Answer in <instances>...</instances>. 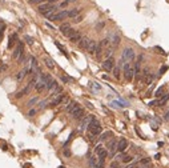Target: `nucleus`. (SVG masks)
Wrapping results in <instances>:
<instances>
[{"label":"nucleus","mask_w":169,"mask_h":168,"mask_svg":"<svg viewBox=\"0 0 169 168\" xmlns=\"http://www.w3.org/2000/svg\"><path fill=\"white\" fill-rule=\"evenodd\" d=\"M67 17H68V11H60L59 13L52 15L49 17V20H52V22H59V20H64Z\"/></svg>","instance_id":"6e6552de"},{"label":"nucleus","mask_w":169,"mask_h":168,"mask_svg":"<svg viewBox=\"0 0 169 168\" xmlns=\"http://www.w3.org/2000/svg\"><path fill=\"white\" fill-rule=\"evenodd\" d=\"M24 76H25V72H24V71H22V72H17V73L15 75V79H16V80H22Z\"/></svg>","instance_id":"bb28decb"},{"label":"nucleus","mask_w":169,"mask_h":168,"mask_svg":"<svg viewBox=\"0 0 169 168\" xmlns=\"http://www.w3.org/2000/svg\"><path fill=\"white\" fill-rule=\"evenodd\" d=\"M61 80L64 81V83H68V81H71V79H69V77H65V76H63V77H61Z\"/></svg>","instance_id":"49530a36"},{"label":"nucleus","mask_w":169,"mask_h":168,"mask_svg":"<svg viewBox=\"0 0 169 168\" xmlns=\"http://www.w3.org/2000/svg\"><path fill=\"white\" fill-rule=\"evenodd\" d=\"M101 52H103V46L99 43V44L96 46V51H95V53H96V56H97V57H100V56H101Z\"/></svg>","instance_id":"b1692460"},{"label":"nucleus","mask_w":169,"mask_h":168,"mask_svg":"<svg viewBox=\"0 0 169 168\" xmlns=\"http://www.w3.org/2000/svg\"><path fill=\"white\" fill-rule=\"evenodd\" d=\"M68 4H69V0H64V2L60 4V7H67Z\"/></svg>","instance_id":"79ce46f5"},{"label":"nucleus","mask_w":169,"mask_h":168,"mask_svg":"<svg viewBox=\"0 0 169 168\" xmlns=\"http://www.w3.org/2000/svg\"><path fill=\"white\" fill-rule=\"evenodd\" d=\"M88 131H89V140H95L96 136H99L103 131L101 128V124L99 123V120H96L95 117L92 119V121L88 125Z\"/></svg>","instance_id":"f257e3e1"},{"label":"nucleus","mask_w":169,"mask_h":168,"mask_svg":"<svg viewBox=\"0 0 169 168\" xmlns=\"http://www.w3.org/2000/svg\"><path fill=\"white\" fill-rule=\"evenodd\" d=\"M44 63H45V66L49 68V70H53L55 68V64H53V60L51 57H44Z\"/></svg>","instance_id":"a211bd4d"},{"label":"nucleus","mask_w":169,"mask_h":168,"mask_svg":"<svg viewBox=\"0 0 169 168\" xmlns=\"http://www.w3.org/2000/svg\"><path fill=\"white\" fill-rule=\"evenodd\" d=\"M23 53H24V44H23V41H17V44H16V47L13 50V53H12V57L13 59H19Z\"/></svg>","instance_id":"20e7f679"},{"label":"nucleus","mask_w":169,"mask_h":168,"mask_svg":"<svg viewBox=\"0 0 169 168\" xmlns=\"http://www.w3.org/2000/svg\"><path fill=\"white\" fill-rule=\"evenodd\" d=\"M101 67H103V70L111 72V71L115 68V59H113V57H108V59H105V60L103 61Z\"/></svg>","instance_id":"39448f33"},{"label":"nucleus","mask_w":169,"mask_h":168,"mask_svg":"<svg viewBox=\"0 0 169 168\" xmlns=\"http://www.w3.org/2000/svg\"><path fill=\"white\" fill-rule=\"evenodd\" d=\"M120 40H121L120 33H119V32H115V33H113V36H112V40H111V43H112V47H113V48H115V47H117V46L120 44Z\"/></svg>","instance_id":"ddd939ff"},{"label":"nucleus","mask_w":169,"mask_h":168,"mask_svg":"<svg viewBox=\"0 0 169 168\" xmlns=\"http://www.w3.org/2000/svg\"><path fill=\"white\" fill-rule=\"evenodd\" d=\"M162 92H164V88H162V87H160V88H158V90L155 92V96H156V97H160Z\"/></svg>","instance_id":"473e14b6"},{"label":"nucleus","mask_w":169,"mask_h":168,"mask_svg":"<svg viewBox=\"0 0 169 168\" xmlns=\"http://www.w3.org/2000/svg\"><path fill=\"white\" fill-rule=\"evenodd\" d=\"M24 39H25V41H27L28 44H33V39H32L31 36H25Z\"/></svg>","instance_id":"4c0bfd02"},{"label":"nucleus","mask_w":169,"mask_h":168,"mask_svg":"<svg viewBox=\"0 0 169 168\" xmlns=\"http://www.w3.org/2000/svg\"><path fill=\"white\" fill-rule=\"evenodd\" d=\"M168 100H169V95H165L161 100H158V106H164V104H165Z\"/></svg>","instance_id":"c85d7f7f"},{"label":"nucleus","mask_w":169,"mask_h":168,"mask_svg":"<svg viewBox=\"0 0 169 168\" xmlns=\"http://www.w3.org/2000/svg\"><path fill=\"white\" fill-rule=\"evenodd\" d=\"M17 39V33H12L9 36V43H8V48H12L13 47V43H15V40Z\"/></svg>","instance_id":"aec40b11"},{"label":"nucleus","mask_w":169,"mask_h":168,"mask_svg":"<svg viewBox=\"0 0 169 168\" xmlns=\"http://www.w3.org/2000/svg\"><path fill=\"white\" fill-rule=\"evenodd\" d=\"M132 159H133L132 156H124L122 157V161L124 163H129V161H132Z\"/></svg>","instance_id":"e433bc0d"},{"label":"nucleus","mask_w":169,"mask_h":168,"mask_svg":"<svg viewBox=\"0 0 169 168\" xmlns=\"http://www.w3.org/2000/svg\"><path fill=\"white\" fill-rule=\"evenodd\" d=\"M89 41H91V39H88L87 36H83L81 40L79 41V47L83 48V50H87V47H88V44H89Z\"/></svg>","instance_id":"f8f14e48"},{"label":"nucleus","mask_w":169,"mask_h":168,"mask_svg":"<svg viewBox=\"0 0 169 168\" xmlns=\"http://www.w3.org/2000/svg\"><path fill=\"white\" fill-rule=\"evenodd\" d=\"M96 164H97V159H96V157H93V156H92V157H89V167H91V168H95V167H96Z\"/></svg>","instance_id":"a878e982"},{"label":"nucleus","mask_w":169,"mask_h":168,"mask_svg":"<svg viewBox=\"0 0 169 168\" xmlns=\"http://www.w3.org/2000/svg\"><path fill=\"white\" fill-rule=\"evenodd\" d=\"M128 148V141L125 139H120V141H117V151L119 152H124Z\"/></svg>","instance_id":"9d476101"},{"label":"nucleus","mask_w":169,"mask_h":168,"mask_svg":"<svg viewBox=\"0 0 169 168\" xmlns=\"http://www.w3.org/2000/svg\"><path fill=\"white\" fill-rule=\"evenodd\" d=\"M122 70H124V77L126 81H132L133 77H135V68L132 67L131 63H124L122 66Z\"/></svg>","instance_id":"f03ea898"},{"label":"nucleus","mask_w":169,"mask_h":168,"mask_svg":"<svg viewBox=\"0 0 169 168\" xmlns=\"http://www.w3.org/2000/svg\"><path fill=\"white\" fill-rule=\"evenodd\" d=\"M166 70H168V66H164V67H161V70H160V73H164Z\"/></svg>","instance_id":"a18cd8bd"},{"label":"nucleus","mask_w":169,"mask_h":168,"mask_svg":"<svg viewBox=\"0 0 169 168\" xmlns=\"http://www.w3.org/2000/svg\"><path fill=\"white\" fill-rule=\"evenodd\" d=\"M39 106H40V107H39L40 110H43V108H45V106H47V101H45V100H44V101H41V103L39 104Z\"/></svg>","instance_id":"ea45409f"},{"label":"nucleus","mask_w":169,"mask_h":168,"mask_svg":"<svg viewBox=\"0 0 169 168\" xmlns=\"http://www.w3.org/2000/svg\"><path fill=\"white\" fill-rule=\"evenodd\" d=\"M103 150H104V148H103V145H101V144H99V145H96L95 152H96V154H99V152H100V151H103Z\"/></svg>","instance_id":"58836bf2"},{"label":"nucleus","mask_w":169,"mask_h":168,"mask_svg":"<svg viewBox=\"0 0 169 168\" xmlns=\"http://www.w3.org/2000/svg\"><path fill=\"white\" fill-rule=\"evenodd\" d=\"M79 13H80V9L79 8H73V9H71V11H68V17H76V16H79Z\"/></svg>","instance_id":"6ab92c4d"},{"label":"nucleus","mask_w":169,"mask_h":168,"mask_svg":"<svg viewBox=\"0 0 169 168\" xmlns=\"http://www.w3.org/2000/svg\"><path fill=\"white\" fill-rule=\"evenodd\" d=\"M36 112H37L36 110H31V111L28 112V116H31V117H32V116H35V115H36Z\"/></svg>","instance_id":"a19ab883"},{"label":"nucleus","mask_w":169,"mask_h":168,"mask_svg":"<svg viewBox=\"0 0 169 168\" xmlns=\"http://www.w3.org/2000/svg\"><path fill=\"white\" fill-rule=\"evenodd\" d=\"M69 29H71V24H69V23H63V24L60 26V31H61V33L64 35V36L67 35V32H68Z\"/></svg>","instance_id":"dca6fc26"},{"label":"nucleus","mask_w":169,"mask_h":168,"mask_svg":"<svg viewBox=\"0 0 169 168\" xmlns=\"http://www.w3.org/2000/svg\"><path fill=\"white\" fill-rule=\"evenodd\" d=\"M109 43H111V40H109V39L107 37V39H104V40H101V43H100V44H101L103 47H107V46H108Z\"/></svg>","instance_id":"2f4dec72"},{"label":"nucleus","mask_w":169,"mask_h":168,"mask_svg":"<svg viewBox=\"0 0 169 168\" xmlns=\"http://www.w3.org/2000/svg\"><path fill=\"white\" fill-rule=\"evenodd\" d=\"M81 37H83V36H81V33H80L79 31H76V32L69 37V41H71V43H79V41L81 40Z\"/></svg>","instance_id":"4468645a"},{"label":"nucleus","mask_w":169,"mask_h":168,"mask_svg":"<svg viewBox=\"0 0 169 168\" xmlns=\"http://www.w3.org/2000/svg\"><path fill=\"white\" fill-rule=\"evenodd\" d=\"M37 101H39V99H37V97H32V99L28 101V104H27V106H28V107H32V106H35V104H36Z\"/></svg>","instance_id":"c756f323"},{"label":"nucleus","mask_w":169,"mask_h":168,"mask_svg":"<svg viewBox=\"0 0 169 168\" xmlns=\"http://www.w3.org/2000/svg\"><path fill=\"white\" fill-rule=\"evenodd\" d=\"M96 46H97V43H96V41L95 40H91L89 41V44H88V47H87V52L88 53H95V51H96Z\"/></svg>","instance_id":"2eb2a0df"},{"label":"nucleus","mask_w":169,"mask_h":168,"mask_svg":"<svg viewBox=\"0 0 169 168\" xmlns=\"http://www.w3.org/2000/svg\"><path fill=\"white\" fill-rule=\"evenodd\" d=\"M76 107H79V104H77L76 101H69V103H68V106L65 107V111H67L68 113H71V112H72V111H73Z\"/></svg>","instance_id":"f3484780"},{"label":"nucleus","mask_w":169,"mask_h":168,"mask_svg":"<svg viewBox=\"0 0 169 168\" xmlns=\"http://www.w3.org/2000/svg\"><path fill=\"white\" fill-rule=\"evenodd\" d=\"M149 75H151V72H149V68H148V67H146V68H144V71H142V77H144V79H146V77L149 76Z\"/></svg>","instance_id":"7c9ffc66"},{"label":"nucleus","mask_w":169,"mask_h":168,"mask_svg":"<svg viewBox=\"0 0 169 168\" xmlns=\"http://www.w3.org/2000/svg\"><path fill=\"white\" fill-rule=\"evenodd\" d=\"M55 2H57V0H48V3H51V4H53Z\"/></svg>","instance_id":"5fc2aeb1"},{"label":"nucleus","mask_w":169,"mask_h":168,"mask_svg":"<svg viewBox=\"0 0 169 168\" xmlns=\"http://www.w3.org/2000/svg\"><path fill=\"white\" fill-rule=\"evenodd\" d=\"M91 87L95 90V91H99V90H101V87L99 86V84L97 83H91Z\"/></svg>","instance_id":"72a5a7b5"},{"label":"nucleus","mask_w":169,"mask_h":168,"mask_svg":"<svg viewBox=\"0 0 169 168\" xmlns=\"http://www.w3.org/2000/svg\"><path fill=\"white\" fill-rule=\"evenodd\" d=\"M165 120H166V121H169V111L165 113Z\"/></svg>","instance_id":"3c124183"},{"label":"nucleus","mask_w":169,"mask_h":168,"mask_svg":"<svg viewBox=\"0 0 169 168\" xmlns=\"http://www.w3.org/2000/svg\"><path fill=\"white\" fill-rule=\"evenodd\" d=\"M64 155H65V156H69L71 152H69V151H64Z\"/></svg>","instance_id":"603ef678"},{"label":"nucleus","mask_w":169,"mask_h":168,"mask_svg":"<svg viewBox=\"0 0 169 168\" xmlns=\"http://www.w3.org/2000/svg\"><path fill=\"white\" fill-rule=\"evenodd\" d=\"M92 119H93V115L84 116V119L81 120V123H80V125H79V130H80V131L87 130V128H88V125H89V123L92 121Z\"/></svg>","instance_id":"0eeeda50"},{"label":"nucleus","mask_w":169,"mask_h":168,"mask_svg":"<svg viewBox=\"0 0 169 168\" xmlns=\"http://www.w3.org/2000/svg\"><path fill=\"white\" fill-rule=\"evenodd\" d=\"M112 53H113V47L108 48L107 51H105V53H104V55H105V57L108 59V57H112Z\"/></svg>","instance_id":"cd10ccee"},{"label":"nucleus","mask_w":169,"mask_h":168,"mask_svg":"<svg viewBox=\"0 0 169 168\" xmlns=\"http://www.w3.org/2000/svg\"><path fill=\"white\" fill-rule=\"evenodd\" d=\"M141 163H142V164H146V163H149V159H148V157H146V159H144V160H141Z\"/></svg>","instance_id":"8fccbe9b"},{"label":"nucleus","mask_w":169,"mask_h":168,"mask_svg":"<svg viewBox=\"0 0 169 168\" xmlns=\"http://www.w3.org/2000/svg\"><path fill=\"white\" fill-rule=\"evenodd\" d=\"M7 68H8V66H7V64H4V66H2V67H0V72H4V71H6Z\"/></svg>","instance_id":"37998d69"},{"label":"nucleus","mask_w":169,"mask_h":168,"mask_svg":"<svg viewBox=\"0 0 169 168\" xmlns=\"http://www.w3.org/2000/svg\"><path fill=\"white\" fill-rule=\"evenodd\" d=\"M112 71H113V76H115L116 79H120V67H119V66H117V67L115 66V68H113Z\"/></svg>","instance_id":"393cba45"},{"label":"nucleus","mask_w":169,"mask_h":168,"mask_svg":"<svg viewBox=\"0 0 169 168\" xmlns=\"http://www.w3.org/2000/svg\"><path fill=\"white\" fill-rule=\"evenodd\" d=\"M135 57H136V53H135V51L132 50V48H125L124 51H122V53H121V60H122V63H131L132 60H135Z\"/></svg>","instance_id":"7ed1b4c3"},{"label":"nucleus","mask_w":169,"mask_h":168,"mask_svg":"<svg viewBox=\"0 0 169 168\" xmlns=\"http://www.w3.org/2000/svg\"><path fill=\"white\" fill-rule=\"evenodd\" d=\"M84 115H85V111H84L81 107H76V108L71 112V116H72V119H75V120H83V119H84Z\"/></svg>","instance_id":"423d86ee"},{"label":"nucleus","mask_w":169,"mask_h":168,"mask_svg":"<svg viewBox=\"0 0 169 168\" xmlns=\"http://www.w3.org/2000/svg\"><path fill=\"white\" fill-rule=\"evenodd\" d=\"M155 79H156V76H155L153 73H151L149 76H148V77L145 79V83L148 84V86H151V84H152V83L155 81Z\"/></svg>","instance_id":"4be33fe9"},{"label":"nucleus","mask_w":169,"mask_h":168,"mask_svg":"<svg viewBox=\"0 0 169 168\" xmlns=\"http://www.w3.org/2000/svg\"><path fill=\"white\" fill-rule=\"evenodd\" d=\"M45 0H31V3H43Z\"/></svg>","instance_id":"de8ad7c7"},{"label":"nucleus","mask_w":169,"mask_h":168,"mask_svg":"<svg viewBox=\"0 0 169 168\" xmlns=\"http://www.w3.org/2000/svg\"><path fill=\"white\" fill-rule=\"evenodd\" d=\"M72 2H76V0H69V3H72Z\"/></svg>","instance_id":"6e6d98bb"},{"label":"nucleus","mask_w":169,"mask_h":168,"mask_svg":"<svg viewBox=\"0 0 169 168\" xmlns=\"http://www.w3.org/2000/svg\"><path fill=\"white\" fill-rule=\"evenodd\" d=\"M97 156H99V160H105V157L108 156V151L107 150H103V151H100L97 154Z\"/></svg>","instance_id":"412c9836"},{"label":"nucleus","mask_w":169,"mask_h":168,"mask_svg":"<svg viewBox=\"0 0 169 168\" xmlns=\"http://www.w3.org/2000/svg\"><path fill=\"white\" fill-rule=\"evenodd\" d=\"M109 136H112V132H111V131H107V132H104V134H101V135H100V140H103V141H104V140H107Z\"/></svg>","instance_id":"5701e85b"},{"label":"nucleus","mask_w":169,"mask_h":168,"mask_svg":"<svg viewBox=\"0 0 169 168\" xmlns=\"http://www.w3.org/2000/svg\"><path fill=\"white\" fill-rule=\"evenodd\" d=\"M103 27H104V23H100V24H97V26H96V29H97V31H100Z\"/></svg>","instance_id":"c03bdc74"},{"label":"nucleus","mask_w":169,"mask_h":168,"mask_svg":"<svg viewBox=\"0 0 169 168\" xmlns=\"http://www.w3.org/2000/svg\"><path fill=\"white\" fill-rule=\"evenodd\" d=\"M45 88V80L41 77V75H40V79H37L36 80V84H35V90L37 91V92H41Z\"/></svg>","instance_id":"1a4fd4ad"},{"label":"nucleus","mask_w":169,"mask_h":168,"mask_svg":"<svg viewBox=\"0 0 169 168\" xmlns=\"http://www.w3.org/2000/svg\"><path fill=\"white\" fill-rule=\"evenodd\" d=\"M156 104H158V100H155V101H151L149 106H156Z\"/></svg>","instance_id":"09e8293b"},{"label":"nucleus","mask_w":169,"mask_h":168,"mask_svg":"<svg viewBox=\"0 0 169 168\" xmlns=\"http://www.w3.org/2000/svg\"><path fill=\"white\" fill-rule=\"evenodd\" d=\"M104 161H105V160H99L95 168H104Z\"/></svg>","instance_id":"f704fd0d"},{"label":"nucleus","mask_w":169,"mask_h":168,"mask_svg":"<svg viewBox=\"0 0 169 168\" xmlns=\"http://www.w3.org/2000/svg\"><path fill=\"white\" fill-rule=\"evenodd\" d=\"M83 20V15H79V16H76L75 19H73V23H80Z\"/></svg>","instance_id":"c9c22d12"},{"label":"nucleus","mask_w":169,"mask_h":168,"mask_svg":"<svg viewBox=\"0 0 169 168\" xmlns=\"http://www.w3.org/2000/svg\"><path fill=\"white\" fill-rule=\"evenodd\" d=\"M108 150H109V154L111 156H115L116 151H117V141L116 140H111L108 143Z\"/></svg>","instance_id":"9b49d317"},{"label":"nucleus","mask_w":169,"mask_h":168,"mask_svg":"<svg viewBox=\"0 0 169 168\" xmlns=\"http://www.w3.org/2000/svg\"><path fill=\"white\" fill-rule=\"evenodd\" d=\"M111 167H112V168H116V167H117V163H112Z\"/></svg>","instance_id":"864d4df0"}]
</instances>
